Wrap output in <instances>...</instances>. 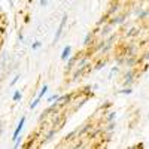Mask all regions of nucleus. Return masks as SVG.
I'll list each match as a JSON object with an SVG mask.
<instances>
[{
    "mask_svg": "<svg viewBox=\"0 0 149 149\" xmlns=\"http://www.w3.org/2000/svg\"><path fill=\"white\" fill-rule=\"evenodd\" d=\"M18 78H19V76H15V79L10 82V85H15V84H17V81H18Z\"/></svg>",
    "mask_w": 149,
    "mask_h": 149,
    "instance_id": "0eeeda50",
    "label": "nucleus"
},
{
    "mask_svg": "<svg viewBox=\"0 0 149 149\" xmlns=\"http://www.w3.org/2000/svg\"><path fill=\"white\" fill-rule=\"evenodd\" d=\"M40 5H42V6H45V5H46V0H40Z\"/></svg>",
    "mask_w": 149,
    "mask_h": 149,
    "instance_id": "9d476101",
    "label": "nucleus"
},
{
    "mask_svg": "<svg viewBox=\"0 0 149 149\" xmlns=\"http://www.w3.org/2000/svg\"><path fill=\"white\" fill-rule=\"evenodd\" d=\"M24 122H26V118H21V121L18 122V127L15 128V133H14V137H12V139H14V140H17L18 139V134L21 133V130H22V127H24Z\"/></svg>",
    "mask_w": 149,
    "mask_h": 149,
    "instance_id": "f03ea898",
    "label": "nucleus"
},
{
    "mask_svg": "<svg viewBox=\"0 0 149 149\" xmlns=\"http://www.w3.org/2000/svg\"><path fill=\"white\" fill-rule=\"evenodd\" d=\"M64 24H66V15L63 17V21L60 22V27H58V30H57V33H55V39H54L55 42L60 39V34H61V31H63V29H64Z\"/></svg>",
    "mask_w": 149,
    "mask_h": 149,
    "instance_id": "7ed1b4c3",
    "label": "nucleus"
},
{
    "mask_svg": "<svg viewBox=\"0 0 149 149\" xmlns=\"http://www.w3.org/2000/svg\"><path fill=\"white\" fill-rule=\"evenodd\" d=\"M46 91H48V85H43V86H42V91L39 93V95L36 97V100H34V102H31V104H30V109H34V107L37 106V103H39V102L42 100V97L45 95V93H46Z\"/></svg>",
    "mask_w": 149,
    "mask_h": 149,
    "instance_id": "f257e3e1",
    "label": "nucleus"
},
{
    "mask_svg": "<svg viewBox=\"0 0 149 149\" xmlns=\"http://www.w3.org/2000/svg\"><path fill=\"white\" fill-rule=\"evenodd\" d=\"M39 46H40V42H34V43H33V49H37Z\"/></svg>",
    "mask_w": 149,
    "mask_h": 149,
    "instance_id": "423d86ee",
    "label": "nucleus"
},
{
    "mask_svg": "<svg viewBox=\"0 0 149 149\" xmlns=\"http://www.w3.org/2000/svg\"><path fill=\"white\" fill-rule=\"evenodd\" d=\"M70 51H72V48H70V46H66V48L63 49V52H61V60H67Z\"/></svg>",
    "mask_w": 149,
    "mask_h": 149,
    "instance_id": "20e7f679",
    "label": "nucleus"
},
{
    "mask_svg": "<svg viewBox=\"0 0 149 149\" xmlns=\"http://www.w3.org/2000/svg\"><path fill=\"white\" fill-rule=\"evenodd\" d=\"M113 116H115V113H110V115H109V121L113 119Z\"/></svg>",
    "mask_w": 149,
    "mask_h": 149,
    "instance_id": "1a4fd4ad",
    "label": "nucleus"
},
{
    "mask_svg": "<svg viewBox=\"0 0 149 149\" xmlns=\"http://www.w3.org/2000/svg\"><path fill=\"white\" fill-rule=\"evenodd\" d=\"M19 98H21V91H17V93L14 94V100H15V102H18Z\"/></svg>",
    "mask_w": 149,
    "mask_h": 149,
    "instance_id": "39448f33",
    "label": "nucleus"
},
{
    "mask_svg": "<svg viewBox=\"0 0 149 149\" xmlns=\"http://www.w3.org/2000/svg\"><path fill=\"white\" fill-rule=\"evenodd\" d=\"M121 93H124V94H130V93H131V90H130V88H128V90H122Z\"/></svg>",
    "mask_w": 149,
    "mask_h": 149,
    "instance_id": "6e6552de",
    "label": "nucleus"
}]
</instances>
